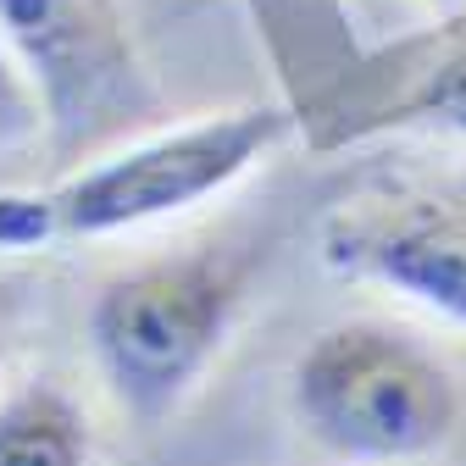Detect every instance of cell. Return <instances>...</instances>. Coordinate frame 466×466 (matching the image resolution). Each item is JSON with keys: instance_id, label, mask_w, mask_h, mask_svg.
<instances>
[{"instance_id": "obj_1", "label": "cell", "mask_w": 466, "mask_h": 466, "mask_svg": "<svg viewBox=\"0 0 466 466\" xmlns=\"http://www.w3.org/2000/svg\"><path fill=\"white\" fill-rule=\"evenodd\" d=\"M283 128L289 116L278 106H245L150 134L45 195L39 189L0 195V250H34L50 239H100V233L178 217L222 195L233 178H245L283 139Z\"/></svg>"}, {"instance_id": "obj_6", "label": "cell", "mask_w": 466, "mask_h": 466, "mask_svg": "<svg viewBox=\"0 0 466 466\" xmlns=\"http://www.w3.org/2000/svg\"><path fill=\"white\" fill-rule=\"evenodd\" d=\"M0 466H89V422L50 383L0 405Z\"/></svg>"}, {"instance_id": "obj_8", "label": "cell", "mask_w": 466, "mask_h": 466, "mask_svg": "<svg viewBox=\"0 0 466 466\" xmlns=\"http://www.w3.org/2000/svg\"><path fill=\"white\" fill-rule=\"evenodd\" d=\"M28 111V95H23V78L12 67V56L0 50V116H23Z\"/></svg>"}, {"instance_id": "obj_3", "label": "cell", "mask_w": 466, "mask_h": 466, "mask_svg": "<svg viewBox=\"0 0 466 466\" xmlns=\"http://www.w3.org/2000/svg\"><path fill=\"white\" fill-rule=\"evenodd\" d=\"M233 306H239V278L217 256L156 261L111 278L89 311V339L111 394L145 422L178 411L217 361Z\"/></svg>"}, {"instance_id": "obj_7", "label": "cell", "mask_w": 466, "mask_h": 466, "mask_svg": "<svg viewBox=\"0 0 466 466\" xmlns=\"http://www.w3.org/2000/svg\"><path fill=\"white\" fill-rule=\"evenodd\" d=\"M433 123H444V128L466 134V78H455V84L433 100Z\"/></svg>"}, {"instance_id": "obj_4", "label": "cell", "mask_w": 466, "mask_h": 466, "mask_svg": "<svg viewBox=\"0 0 466 466\" xmlns=\"http://www.w3.org/2000/svg\"><path fill=\"white\" fill-rule=\"evenodd\" d=\"M322 261L339 278L383 283L466 328V189L356 200L322 222Z\"/></svg>"}, {"instance_id": "obj_5", "label": "cell", "mask_w": 466, "mask_h": 466, "mask_svg": "<svg viewBox=\"0 0 466 466\" xmlns=\"http://www.w3.org/2000/svg\"><path fill=\"white\" fill-rule=\"evenodd\" d=\"M0 34H6L28 67L45 78V106L73 123L106 89V50L84 17V0H0Z\"/></svg>"}, {"instance_id": "obj_2", "label": "cell", "mask_w": 466, "mask_h": 466, "mask_svg": "<svg viewBox=\"0 0 466 466\" xmlns=\"http://www.w3.org/2000/svg\"><path fill=\"white\" fill-rule=\"evenodd\" d=\"M289 405L311 444L350 466L439 455L461 428L455 372L389 322L322 328L289 372Z\"/></svg>"}]
</instances>
